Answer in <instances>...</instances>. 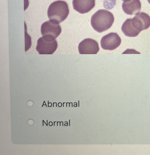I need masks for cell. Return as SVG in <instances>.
Wrapping results in <instances>:
<instances>
[{"mask_svg":"<svg viewBox=\"0 0 150 155\" xmlns=\"http://www.w3.org/2000/svg\"><path fill=\"white\" fill-rule=\"evenodd\" d=\"M114 21L112 13L105 9H100L92 16L91 24L94 29L101 33L110 28Z\"/></svg>","mask_w":150,"mask_h":155,"instance_id":"6da1fadb","label":"cell"},{"mask_svg":"<svg viewBox=\"0 0 150 155\" xmlns=\"http://www.w3.org/2000/svg\"><path fill=\"white\" fill-rule=\"evenodd\" d=\"M69 10L67 3L62 0H58L52 3L47 11V15L49 20L59 24L67 17Z\"/></svg>","mask_w":150,"mask_h":155,"instance_id":"7a4b0ae2","label":"cell"},{"mask_svg":"<svg viewBox=\"0 0 150 155\" xmlns=\"http://www.w3.org/2000/svg\"><path fill=\"white\" fill-rule=\"evenodd\" d=\"M61 32V28L59 24L51 21H46L41 25V32L42 37L46 40L53 41L59 36Z\"/></svg>","mask_w":150,"mask_h":155,"instance_id":"3957f363","label":"cell"},{"mask_svg":"<svg viewBox=\"0 0 150 155\" xmlns=\"http://www.w3.org/2000/svg\"><path fill=\"white\" fill-rule=\"evenodd\" d=\"M121 39L116 33L111 32L104 36L101 40L102 48L106 50L115 49L121 44Z\"/></svg>","mask_w":150,"mask_h":155,"instance_id":"277c9868","label":"cell"},{"mask_svg":"<svg viewBox=\"0 0 150 155\" xmlns=\"http://www.w3.org/2000/svg\"><path fill=\"white\" fill-rule=\"evenodd\" d=\"M57 46V42L56 40L53 41H48L42 37L37 40L36 50L39 54H51L56 51Z\"/></svg>","mask_w":150,"mask_h":155,"instance_id":"5b68a950","label":"cell"},{"mask_svg":"<svg viewBox=\"0 0 150 155\" xmlns=\"http://www.w3.org/2000/svg\"><path fill=\"white\" fill-rule=\"evenodd\" d=\"M78 49L80 54H96L99 50L98 42L90 38H86L80 42Z\"/></svg>","mask_w":150,"mask_h":155,"instance_id":"8992f818","label":"cell"},{"mask_svg":"<svg viewBox=\"0 0 150 155\" xmlns=\"http://www.w3.org/2000/svg\"><path fill=\"white\" fill-rule=\"evenodd\" d=\"M132 23L133 27L140 32L150 27V17L145 12H139L132 18Z\"/></svg>","mask_w":150,"mask_h":155,"instance_id":"52a82bcc","label":"cell"},{"mask_svg":"<svg viewBox=\"0 0 150 155\" xmlns=\"http://www.w3.org/2000/svg\"><path fill=\"white\" fill-rule=\"evenodd\" d=\"M73 9L81 14L90 11L95 6V0H73Z\"/></svg>","mask_w":150,"mask_h":155,"instance_id":"ba28073f","label":"cell"},{"mask_svg":"<svg viewBox=\"0 0 150 155\" xmlns=\"http://www.w3.org/2000/svg\"><path fill=\"white\" fill-rule=\"evenodd\" d=\"M122 7L126 14L131 15H136L141 11V4L140 0H130L124 2Z\"/></svg>","mask_w":150,"mask_h":155,"instance_id":"9c48e42d","label":"cell"},{"mask_svg":"<svg viewBox=\"0 0 150 155\" xmlns=\"http://www.w3.org/2000/svg\"><path fill=\"white\" fill-rule=\"evenodd\" d=\"M121 30L125 35L129 37L137 36L140 32L136 29L132 23V18H128L123 24Z\"/></svg>","mask_w":150,"mask_h":155,"instance_id":"30bf717a","label":"cell"},{"mask_svg":"<svg viewBox=\"0 0 150 155\" xmlns=\"http://www.w3.org/2000/svg\"><path fill=\"white\" fill-rule=\"evenodd\" d=\"M122 1H123L124 2H126L130 0H122Z\"/></svg>","mask_w":150,"mask_h":155,"instance_id":"8fae6325","label":"cell"},{"mask_svg":"<svg viewBox=\"0 0 150 155\" xmlns=\"http://www.w3.org/2000/svg\"><path fill=\"white\" fill-rule=\"evenodd\" d=\"M45 105L46 106V107H47V105H46V103H45V104H43L42 106V107H43V105Z\"/></svg>","mask_w":150,"mask_h":155,"instance_id":"7c38bea8","label":"cell"},{"mask_svg":"<svg viewBox=\"0 0 150 155\" xmlns=\"http://www.w3.org/2000/svg\"><path fill=\"white\" fill-rule=\"evenodd\" d=\"M49 101H48V107H49Z\"/></svg>","mask_w":150,"mask_h":155,"instance_id":"4fadbf2b","label":"cell"},{"mask_svg":"<svg viewBox=\"0 0 150 155\" xmlns=\"http://www.w3.org/2000/svg\"><path fill=\"white\" fill-rule=\"evenodd\" d=\"M148 2L150 4V0H147Z\"/></svg>","mask_w":150,"mask_h":155,"instance_id":"5bb4252c","label":"cell"},{"mask_svg":"<svg viewBox=\"0 0 150 155\" xmlns=\"http://www.w3.org/2000/svg\"><path fill=\"white\" fill-rule=\"evenodd\" d=\"M69 125L70 126V120H69Z\"/></svg>","mask_w":150,"mask_h":155,"instance_id":"9a60e30c","label":"cell"},{"mask_svg":"<svg viewBox=\"0 0 150 155\" xmlns=\"http://www.w3.org/2000/svg\"><path fill=\"white\" fill-rule=\"evenodd\" d=\"M43 120V121L44 122V123H45V124H46L47 126H48V125H47V124H46V123L44 121V120Z\"/></svg>","mask_w":150,"mask_h":155,"instance_id":"2e32d148","label":"cell"},{"mask_svg":"<svg viewBox=\"0 0 150 155\" xmlns=\"http://www.w3.org/2000/svg\"><path fill=\"white\" fill-rule=\"evenodd\" d=\"M78 107H79V101H78Z\"/></svg>","mask_w":150,"mask_h":155,"instance_id":"e0dca14e","label":"cell"},{"mask_svg":"<svg viewBox=\"0 0 150 155\" xmlns=\"http://www.w3.org/2000/svg\"><path fill=\"white\" fill-rule=\"evenodd\" d=\"M65 103V102H64V103L63 102V107H64V103Z\"/></svg>","mask_w":150,"mask_h":155,"instance_id":"ac0fdd59","label":"cell"},{"mask_svg":"<svg viewBox=\"0 0 150 155\" xmlns=\"http://www.w3.org/2000/svg\"><path fill=\"white\" fill-rule=\"evenodd\" d=\"M43 126H44V122H43Z\"/></svg>","mask_w":150,"mask_h":155,"instance_id":"d6986e66","label":"cell"},{"mask_svg":"<svg viewBox=\"0 0 150 155\" xmlns=\"http://www.w3.org/2000/svg\"><path fill=\"white\" fill-rule=\"evenodd\" d=\"M56 122V121H54V126H55V123Z\"/></svg>","mask_w":150,"mask_h":155,"instance_id":"ffe728a7","label":"cell"},{"mask_svg":"<svg viewBox=\"0 0 150 155\" xmlns=\"http://www.w3.org/2000/svg\"><path fill=\"white\" fill-rule=\"evenodd\" d=\"M57 126H58V123L59 122H58V121H57Z\"/></svg>","mask_w":150,"mask_h":155,"instance_id":"44dd1931","label":"cell"},{"mask_svg":"<svg viewBox=\"0 0 150 155\" xmlns=\"http://www.w3.org/2000/svg\"><path fill=\"white\" fill-rule=\"evenodd\" d=\"M68 103L67 102L66 103V107H67V104Z\"/></svg>","mask_w":150,"mask_h":155,"instance_id":"7402d4cb","label":"cell"},{"mask_svg":"<svg viewBox=\"0 0 150 155\" xmlns=\"http://www.w3.org/2000/svg\"><path fill=\"white\" fill-rule=\"evenodd\" d=\"M54 103H53V107H54Z\"/></svg>","mask_w":150,"mask_h":155,"instance_id":"603a6c76","label":"cell"}]
</instances>
